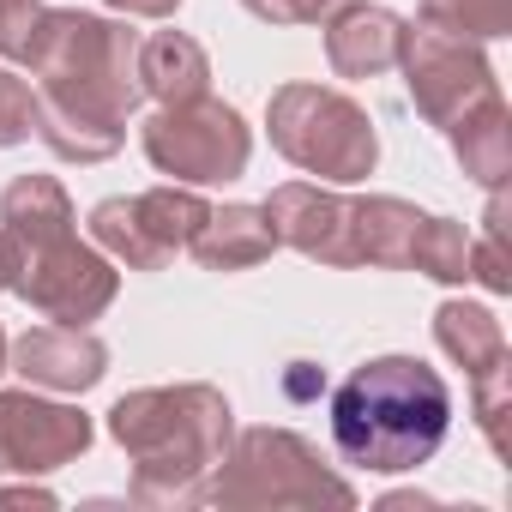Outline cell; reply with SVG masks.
<instances>
[{
  "mask_svg": "<svg viewBox=\"0 0 512 512\" xmlns=\"http://www.w3.org/2000/svg\"><path fill=\"white\" fill-rule=\"evenodd\" d=\"M332 434L350 464L368 470H410L446 434V386L422 362L386 356L350 374L332 398Z\"/></svg>",
  "mask_w": 512,
  "mask_h": 512,
  "instance_id": "cell-1",
  "label": "cell"
}]
</instances>
